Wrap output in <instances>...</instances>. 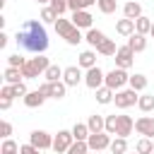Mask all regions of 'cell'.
<instances>
[{"label":"cell","instance_id":"cell-7","mask_svg":"<svg viewBox=\"0 0 154 154\" xmlns=\"http://www.w3.org/2000/svg\"><path fill=\"white\" fill-rule=\"evenodd\" d=\"M41 94L46 96V99H63L65 96V91H67V84L60 79V82H43L41 87Z\"/></svg>","mask_w":154,"mask_h":154},{"label":"cell","instance_id":"cell-4","mask_svg":"<svg viewBox=\"0 0 154 154\" xmlns=\"http://www.w3.org/2000/svg\"><path fill=\"white\" fill-rule=\"evenodd\" d=\"M128 79H130V75H128L123 67H113L111 72H106V87H111L113 91L123 89V87L128 84Z\"/></svg>","mask_w":154,"mask_h":154},{"label":"cell","instance_id":"cell-38","mask_svg":"<svg viewBox=\"0 0 154 154\" xmlns=\"http://www.w3.org/2000/svg\"><path fill=\"white\" fill-rule=\"evenodd\" d=\"M51 7L55 10V14H58V17H63V12H65V10H70V7H67V0H51Z\"/></svg>","mask_w":154,"mask_h":154},{"label":"cell","instance_id":"cell-19","mask_svg":"<svg viewBox=\"0 0 154 154\" xmlns=\"http://www.w3.org/2000/svg\"><path fill=\"white\" fill-rule=\"evenodd\" d=\"M87 125H89V132H106V118H103V116H99V113L89 116Z\"/></svg>","mask_w":154,"mask_h":154},{"label":"cell","instance_id":"cell-36","mask_svg":"<svg viewBox=\"0 0 154 154\" xmlns=\"http://www.w3.org/2000/svg\"><path fill=\"white\" fill-rule=\"evenodd\" d=\"M87 152H89V144H87V142L75 140V142H72V147H70L65 154H87Z\"/></svg>","mask_w":154,"mask_h":154},{"label":"cell","instance_id":"cell-43","mask_svg":"<svg viewBox=\"0 0 154 154\" xmlns=\"http://www.w3.org/2000/svg\"><path fill=\"white\" fill-rule=\"evenodd\" d=\"M0 132H2V137H5V140H7V137H10V135H12V125H10V123H7V120H2V123H0Z\"/></svg>","mask_w":154,"mask_h":154},{"label":"cell","instance_id":"cell-49","mask_svg":"<svg viewBox=\"0 0 154 154\" xmlns=\"http://www.w3.org/2000/svg\"><path fill=\"white\" fill-rule=\"evenodd\" d=\"M149 36L154 38V22H152V29H149Z\"/></svg>","mask_w":154,"mask_h":154},{"label":"cell","instance_id":"cell-14","mask_svg":"<svg viewBox=\"0 0 154 154\" xmlns=\"http://www.w3.org/2000/svg\"><path fill=\"white\" fill-rule=\"evenodd\" d=\"M91 22H94V17H91L89 10H77V12H72V24H75V26H79V29H91Z\"/></svg>","mask_w":154,"mask_h":154},{"label":"cell","instance_id":"cell-37","mask_svg":"<svg viewBox=\"0 0 154 154\" xmlns=\"http://www.w3.org/2000/svg\"><path fill=\"white\" fill-rule=\"evenodd\" d=\"M116 128H118V116H106V132L108 135H116Z\"/></svg>","mask_w":154,"mask_h":154},{"label":"cell","instance_id":"cell-27","mask_svg":"<svg viewBox=\"0 0 154 154\" xmlns=\"http://www.w3.org/2000/svg\"><path fill=\"white\" fill-rule=\"evenodd\" d=\"M128 84H130L135 91H144V89H147V77H144V75H140V72H135V75H130Z\"/></svg>","mask_w":154,"mask_h":154},{"label":"cell","instance_id":"cell-28","mask_svg":"<svg viewBox=\"0 0 154 154\" xmlns=\"http://www.w3.org/2000/svg\"><path fill=\"white\" fill-rule=\"evenodd\" d=\"M63 72H65V70H60L58 65H53V63H51V65H48V70L43 72V77H46V82H60V79H63Z\"/></svg>","mask_w":154,"mask_h":154},{"label":"cell","instance_id":"cell-25","mask_svg":"<svg viewBox=\"0 0 154 154\" xmlns=\"http://www.w3.org/2000/svg\"><path fill=\"white\" fill-rule=\"evenodd\" d=\"M89 135H91V132H89V125H87V123H75V125H72V137H75V140L87 142Z\"/></svg>","mask_w":154,"mask_h":154},{"label":"cell","instance_id":"cell-31","mask_svg":"<svg viewBox=\"0 0 154 154\" xmlns=\"http://www.w3.org/2000/svg\"><path fill=\"white\" fill-rule=\"evenodd\" d=\"M108 149H111L113 154H125V152H128V137H116Z\"/></svg>","mask_w":154,"mask_h":154},{"label":"cell","instance_id":"cell-10","mask_svg":"<svg viewBox=\"0 0 154 154\" xmlns=\"http://www.w3.org/2000/svg\"><path fill=\"white\" fill-rule=\"evenodd\" d=\"M111 135L108 132H91L89 135V140H87V144H89V149L91 152H101V149H108L111 147Z\"/></svg>","mask_w":154,"mask_h":154},{"label":"cell","instance_id":"cell-8","mask_svg":"<svg viewBox=\"0 0 154 154\" xmlns=\"http://www.w3.org/2000/svg\"><path fill=\"white\" fill-rule=\"evenodd\" d=\"M75 137H72V130H58V135L53 137V152L55 154H65L70 147H72Z\"/></svg>","mask_w":154,"mask_h":154},{"label":"cell","instance_id":"cell-24","mask_svg":"<svg viewBox=\"0 0 154 154\" xmlns=\"http://www.w3.org/2000/svg\"><path fill=\"white\" fill-rule=\"evenodd\" d=\"M22 79H24L22 67H12V65H7V70H5V82H7V84H19Z\"/></svg>","mask_w":154,"mask_h":154},{"label":"cell","instance_id":"cell-22","mask_svg":"<svg viewBox=\"0 0 154 154\" xmlns=\"http://www.w3.org/2000/svg\"><path fill=\"white\" fill-rule=\"evenodd\" d=\"M123 14H125L128 19H137V17H142V5H140V2H135V0H130V2H125Z\"/></svg>","mask_w":154,"mask_h":154},{"label":"cell","instance_id":"cell-42","mask_svg":"<svg viewBox=\"0 0 154 154\" xmlns=\"http://www.w3.org/2000/svg\"><path fill=\"white\" fill-rule=\"evenodd\" d=\"M0 99H14V89H12V84H5V87L0 89Z\"/></svg>","mask_w":154,"mask_h":154},{"label":"cell","instance_id":"cell-23","mask_svg":"<svg viewBox=\"0 0 154 154\" xmlns=\"http://www.w3.org/2000/svg\"><path fill=\"white\" fill-rule=\"evenodd\" d=\"M77 65H79V67H84V70L94 67V65H96V53H94V51H82V53H79Z\"/></svg>","mask_w":154,"mask_h":154},{"label":"cell","instance_id":"cell-29","mask_svg":"<svg viewBox=\"0 0 154 154\" xmlns=\"http://www.w3.org/2000/svg\"><path fill=\"white\" fill-rule=\"evenodd\" d=\"M137 108H140L142 113L154 111V94H142V96H140V101H137Z\"/></svg>","mask_w":154,"mask_h":154},{"label":"cell","instance_id":"cell-16","mask_svg":"<svg viewBox=\"0 0 154 154\" xmlns=\"http://www.w3.org/2000/svg\"><path fill=\"white\" fill-rule=\"evenodd\" d=\"M43 101H46V96L41 94V89L29 91V94L24 96V106H26V108H41V106H43Z\"/></svg>","mask_w":154,"mask_h":154},{"label":"cell","instance_id":"cell-26","mask_svg":"<svg viewBox=\"0 0 154 154\" xmlns=\"http://www.w3.org/2000/svg\"><path fill=\"white\" fill-rule=\"evenodd\" d=\"M113 96H116V91H113L111 87H106V84L96 89V101H99V103H103V106H106V103H111V101H113Z\"/></svg>","mask_w":154,"mask_h":154},{"label":"cell","instance_id":"cell-47","mask_svg":"<svg viewBox=\"0 0 154 154\" xmlns=\"http://www.w3.org/2000/svg\"><path fill=\"white\" fill-rule=\"evenodd\" d=\"M82 2H84V10H87V7H91V5H96L99 0H82Z\"/></svg>","mask_w":154,"mask_h":154},{"label":"cell","instance_id":"cell-51","mask_svg":"<svg viewBox=\"0 0 154 154\" xmlns=\"http://www.w3.org/2000/svg\"><path fill=\"white\" fill-rule=\"evenodd\" d=\"M152 154H154V152H152Z\"/></svg>","mask_w":154,"mask_h":154},{"label":"cell","instance_id":"cell-17","mask_svg":"<svg viewBox=\"0 0 154 154\" xmlns=\"http://www.w3.org/2000/svg\"><path fill=\"white\" fill-rule=\"evenodd\" d=\"M116 31H118L120 36H132V34H135V19H128V17L118 19V22H116Z\"/></svg>","mask_w":154,"mask_h":154},{"label":"cell","instance_id":"cell-21","mask_svg":"<svg viewBox=\"0 0 154 154\" xmlns=\"http://www.w3.org/2000/svg\"><path fill=\"white\" fill-rule=\"evenodd\" d=\"M116 51H118V46H116L113 38H103V41L96 46V53H99V55H106V58H108V55H116Z\"/></svg>","mask_w":154,"mask_h":154},{"label":"cell","instance_id":"cell-1","mask_svg":"<svg viewBox=\"0 0 154 154\" xmlns=\"http://www.w3.org/2000/svg\"><path fill=\"white\" fill-rule=\"evenodd\" d=\"M17 46L26 53H43L48 48V34L43 29V22H36V19H26L22 24V29H17V36H14Z\"/></svg>","mask_w":154,"mask_h":154},{"label":"cell","instance_id":"cell-15","mask_svg":"<svg viewBox=\"0 0 154 154\" xmlns=\"http://www.w3.org/2000/svg\"><path fill=\"white\" fill-rule=\"evenodd\" d=\"M135 128V120L130 116H118V128H116V137H128Z\"/></svg>","mask_w":154,"mask_h":154},{"label":"cell","instance_id":"cell-40","mask_svg":"<svg viewBox=\"0 0 154 154\" xmlns=\"http://www.w3.org/2000/svg\"><path fill=\"white\" fill-rule=\"evenodd\" d=\"M19 154H41V149L29 142V144H19Z\"/></svg>","mask_w":154,"mask_h":154},{"label":"cell","instance_id":"cell-30","mask_svg":"<svg viewBox=\"0 0 154 154\" xmlns=\"http://www.w3.org/2000/svg\"><path fill=\"white\" fill-rule=\"evenodd\" d=\"M149 29H152V19H149V17H144V14H142V17H137V19H135V31H137V34H144V36H147V34H149Z\"/></svg>","mask_w":154,"mask_h":154},{"label":"cell","instance_id":"cell-33","mask_svg":"<svg viewBox=\"0 0 154 154\" xmlns=\"http://www.w3.org/2000/svg\"><path fill=\"white\" fill-rule=\"evenodd\" d=\"M55 19H58L55 10H53L51 5H46V7L41 10V22H43V24H55Z\"/></svg>","mask_w":154,"mask_h":154},{"label":"cell","instance_id":"cell-46","mask_svg":"<svg viewBox=\"0 0 154 154\" xmlns=\"http://www.w3.org/2000/svg\"><path fill=\"white\" fill-rule=\"evenodd\" d=\"M5 46H7V34L0 31V48H5Z\"/></svg>","mask_w":154,"mask_h":154},{"label":"cell","instance_id":"cell-48","mask_svg":"<svg viewBox=\"0 0 154 154\" xmlns=\"http://www.w3.org/2000/svg\"><path fill=\"white\" fill-rule=\"evenodd\" d=\"M38 5H51V0H36Z\"/></svg>","mask_w":154,"mask_h":154},{"label":"cell","instance_id":"cell-34","mask_svg":"<svg viewBox=\"0 0 154 154\" xmlns=\"http://www.w3.org/2000/svg\"><path fill=\"white\" fill-rule=\"evenodd\" d=\"M96 5H99V10H101L103 14H113V12L118 10V0H99Z\"/></svg>","mask_w":154,"mask_h":154},{"label":"cell","instance_id":"cell-6","mask_svg":"<svg viewBox=\"0 0 154 154\" xmlns=\"http://www.w3.org/2000/svg\"><path fill=\"white\" fill-rule=\"evenodd\" d=\"M84 84L89 87V89H99V87H103L106 84V75H103V70L99 67V65H94V67H89L87 72H84Z\"/></svg>","mask_w":154,"mask_h":154},{"label":"cell","instance_id":"cell-50","mask_svg":"<svg viewBox=\"0 0 154 154\" xmlns=\"http://www.w3.org/2000/svg\"><path fill=\"white\" fill-rule=\"evenodd\" d=\"M132 154H140V152H137V149H135V152H132Z\"/></svg>","mask_w":154,"mask_h":154},{"label":"cell","instance_id":"cell-44","mask_svg":"<svg viewBox=\"0 0 154 154\" xmlns=\"http://www.w3.org/2000/svg\"><path fill=\"white\" fill-rule=\"evenodd\" d=\"M67 7H70L72 12H77V10H84V2H82V0H67Z\"/></svg>","mask_w":154,"mask_h":154},{"label":"cell","instance_id":"cell-39","mask_svg":"<svg viewBox=\"0 0 154 154\" xmlns=\"http://www.w3.org/2000/svg\"><path fill=\"white\" fill-rule=\"evenodd\" d=\"M26 63V58H22L19 53H14V55H7V65H12V67H22Z\"/></svg>","mask_w":154,"mask_h":154},{"label":"cell","instance_id":"cell-18","mask_svg":"<svg viewBox=\"0 0 154 154\" xmlns=\"http://www.w3.org/2000/svg\"><path fill=\"white\" fill-rule=\"evenodd\" d=\"M128 46H130V48H132L135 53H142V51L147 48V36H144V34H137V31H135L132 36H128Z\"/></svg>","mask_w":154,"mask_h":154},{"label":"cell","instance_id":"cell-11","mask_svg":"<svg viewBox=\"0 0 154 154\" xmlns=\"http://www.w3.org/2000/svg\"><path fill=\"white\" fill-rule=\"evenodd\" d=\"M29 142H31L34 147H38L41 152H43V149H53V137H51L46 130H34V132L29 135Z\"/></svg>","mask_w":154,"mask_h":154},{"label":"cell","instance_id":"cell-35","mask_svg":"<svg viewBox=\"0 0 154 154\" xmlns=\"http://www.w3.org/2000/svg\"><path fill=\"white\" fill-rule=\"evenodd\" d=\"M0 154H19V144L7 137V140L2 142V147H0Z\"/></svg>","mask_w":154,"mask_h":154},{"label":"cell","instance_id":"cell-9","mask_svg":"<svg viewBox=\"0 0 154 154\" xmlns=\"http://www.w3.org/2000/svg\"><path fill=\"white\" fill-rule=\"evenodd\" d=\"M132 63H135V51L125 43V46H120L118 51H116V67H123V70H130L132 67Z\"/></svg>","mask_w":154,"mask_h":154},{"label":"cell","instance_id":"cell-41","mask_svg":"<svg viewBox=\"0 0 154 154\" xmlns=\"http://www.w3.org/2000/svg\"><path fill=\"white\" fill-rule=\"evenodd\" d=\"M12 89H14V96H22V99L29 94V89H26V84H24V82H19V84H12Z\"/></svg>","mask_w":154,"mask_h":154},{"label":"cell","instance_id":"cell-32","mask_svg":"<svg viewBox=\"0 0 154 154\" xmlns=\"http://www.w3.org/2000/svg\"><path fill=\"white\" fill-rule=\"evenodd\" d=\"M135 149H137L140 154H152V152H154V142H152V137H142V140L135 144Z\"/></svg>","mask_w":154,"mask_h":154},{"label":"cell","instance_id":"cell-13","mask_svg":"<svg viewBox=\"0 0 154 154\" xmlns=\"http://www.w3.org/2000/svg\"><path fill=\"white\" fill-rule=\"evenodd\" d=\"M135 130L142 135V137H154V118L152 116H142L135 120Z\"/></svg>","mask_w":154,"mask_h":154},{"label":"cell","instance_id":"cell-45","mask_svg":"<svg viewBox=\"0 0 154 154\" xmlns=\"http://www.w3.org/2000/svg\"><path fill=\"white\" fill-rule=\"evenodd\" d=\"M10 106H12V99H0V108L2 111H7Z\"/></svg>","mask_w":154,"mask_h":154},{"label":"cell","instance_id":"cell-20","mask_svg":"<svg viewBox=\"0 0 154 154\" xmlns=\"http://www.w3.org/2000/svg\"><path fill=\"white\" fill-rule=\"evenodd\" d=\"M103 38H106V34H103V31H99V29H94V26H91V29H87V34H84V41H87L91 48H96Z\"/></svg>","mask_w":154,"mask_h":154},{"label":"cell","instance_id":"cell-3","mask_svg":"<svg viewBox=\"0 0 154 154\" xmlns=\"http://www.w3.org/2000/svg\"><path fill=\"white\" fill-rule=\"evenodd\" d=\"M48 65H51V60H48L43 53H38L36 58H29V60L22 65V75H24V79H36L38 75H43V72L48 70Z\"/></svg>","mask_w":154,"mask_h":154},{"label":"cell","instance_id":"cell-2","mask_svg":"<svg viewBox=\"0 0 154 154\" xmlns=\"http://www.w3.org/2000/svg\"><path fill=\"white\" fill-rule=\"evenodd\" d=\"M55 31H58V36L65 38V43H70V46H77L79 41H84L79 26H75L72 19H63V17H58V19H55Z\"/></svg>","mask_w":154,"mask_h":154},{"label":"cell","instance_id":"cell-12","mask_svg":"<svg viewBox=\"0 0 154 154\" xmlns=\"http://www.w3.org/2000/svg\"><path fill=\"white\" fill-rule=\"evenodd\" d=\"M82 79H84V75H82L79 65H70V67H65V72H63V82H65L67 87H77Z\"/></svg>","mask_w":154,"mask_h":154},{"label":"cell","instance_id":"cell-5","mask_svg":"<svg viewBox=\"0 0 154 154\" xmlns=\"http://www.w3.org/2000/svg\"><path fill=\"white\" fill-rule=\"evenodd\" d=\"M137 94H140V91H135L132 87H130V89H118L116 96H113V103H116L118 108H130V106H135V103L140 101Z\"/></svg>","mask_w":154,"mask_h":154}]
</instances>
